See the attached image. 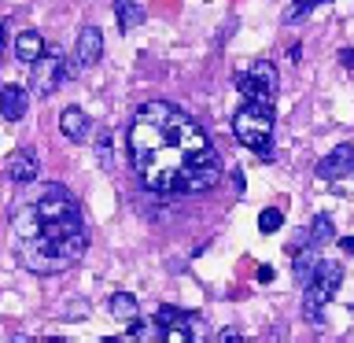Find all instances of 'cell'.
<instances>
[{
	"mask_svg": "<svg viewBox=\"0 0 354 343\" xmlns=\"http://www.w3.org/2000/svg\"><path fill=\"white\" fill-rule=\"evenodd\" d=\"M129 163L151 192H207L221 181V155L203 126L166 100H148L129 122Z\"/></svg>",
	"mask_w": 354,
	"mask_h": 343,
	"instance_id": "6da1fadb",
	"label": "cell"
},
{
	"mask_svg": "<svg viewBox=\"0 0 354 343\" xmlns=\"http://www.w3.org/2000/svg\"><path fill=\"white\" fill-rule=\"evenodd\" d=\"M33 210L41 218V237H48V240L63 237L71 229H82V207H77L71 188H63V185H44Z\"/></svg>",
	"mask_w": 354,
	"mask_h": 343,
	"instance_id": "7a4b0ae2",
	"label": "cell"
},
{
	"mask_svg": "<svg viewBox=\"0 0 354 343\" xmlns=\"http://www.w3.org/2000/svg\"><path fill=\"white\" fill-rule=\"evenodd\" d=\"M232 133H236L240 144L259 155V159H270V137H273V104L266 100H243V107L232 115Z\"/></svg>",
	"mask_w": 354,
	"mask_h": 343,
	"instance_id": "3957f363",
	"label": "cell"
},
{
	"mask_svg": "<svg viewBox=\"0 0 354 343\" xmlns=\"http://www.w3.org/2000/svg\"><path fill=\"white\" fill-rule=\"evenodd\" d=\"M30 66H33V93L37 96H52L74 74V66H66V55L59 48H44Z\"/></svg>",
	"mask_w": 354,
	"mask_h": 343,
	"instance_id": "277c9868",
	"label": "cell"
},
{
	"mask_svg": "<svg viewBox=\"0 0 354 343\" xmlns=\"http://www.w3.org/2000/svg\"><path fill=\"white\" fill-rule=\"evenodd\" d=\"M19 262L26 266L30 273H41V277H48V273H59L66 270V262L55 254L52 248V240L48 237H26V240H19Z\"/></svg>",
	"mask_w": 354,
	"mask_h": 343,
	"instance_id": "5b68a950",
	"label": "cell"
},
{
	"mask_svg": "<svg viewBox=\"0 0 354 343\" xmlns=\"http://www.w3.org/2000/svg\"><path fill=\"white\" fill-rule=\"evenodd\" d=\"M339 284H343V266L332 262V259H317L314 273H310V281H306V295L303 299L306 303H317V306H328Z\"/></svg>",
	"mask_w": 354,
	"mask_h": 343,
	"instance_id": "8992f818",
	"label": "cell"
},
{
	"mask_svg": "<svg viewBox=\"0 0 354 343\" xmlns=\"http://www.w3.org/2000/svg\"><path fill=\"white\" fill-rule=\"evenodd\" d=\"M354 174V144H336L325 159L317 163V177L321 181H339V177Z\"/></svg>",
	"mask_w": 354,
	"mask_h": 343,
	"instance_id": "52a82bcc",
	"label": "cell"
},
{
	"mask_svg": "<svg viewBox=\"0 0 354 343\" xmlns=\"http://www.w3.org/2000/svg\"><path fill=\"white\" fill-rule=\"evenodd\" d=\"M37 170H41V163H37V151L33 148H15L4 163L8 181H15V185H30L37 177Z\"/></svg>",
	"mask_w": 354,
	"mask_h": 343,
	"instance_id": "ba28073f",
	"label": "cell"
},
{
	"mask_svg": "<svg viewBox=\"0 0 354 343\" xmlns=\"http://www.w3.org/2000/svg\"><path fill=\"white\" fill-rule=\"evenodd\" d=\"M100 55H104V33H100V26H82L77 30V44H74L77 66H96Z\"/></svg>",
	"mask_w": 354,
	"mask_h": 343,
	"instance_id": "9c48e42d",
	"label": "cell"
},
{
	"mask_svg": "<svg viewBox=\"0 0 354 343\" xmlns=\"http://www.w3.org/2000/svg\"><path fill=\"white\" fill-rule=\"evenodd\" d=\"M30 111V93L22 85H4L0 89V115L8 122H19Z\"/></svg>",
	"mask_w": 354,
	"mask_h": 343,
	"instance_id": "30bf717a",
	"label": "cell"
},
{
	"mask_svg": "<svg viewBox=\"0 0 354 343\" xmlns=\"http://www.w3.org/2000/svg\"><path fill=\"white\" fill-rule=\"evenodd\" d=\"M251 82L259 85V93L273 104V96H277V89H281V74H277V66L270 59H259V63H251Z\"/></svg>",
	"mask_w": 354,
	"mask_h": 343,
	"instance_id": "8fae6325",
	"label": "cell"
},
{
	"mask_svg": "<svg viewBox=\"0 0 354 343\" xmlns=\"http://www.w3.org/2000/svg\"><path fill=\"white\" fill-rule=\"evenodd\" d=\"M59 129H63L66 140H85L88 137V115L82 107H66L59 115Z\"/></svg>",
	"mask_w": 354,
	"mask_h": 343,
	"instance_id": "7c38bea8",
	"label": "cell"
},
{
	"mask_svg": "<svg viewBox=\"0 0 354 343\" xmlns=\"http://www.w3.org/2000/svg\"><path fill=\"white\" fill-rule=\"evenodd\" d=\"M41 52H44V37H41L37 30H22L19 37H15V59L19 63H33Z\"/></svg>",
	"mask_w": 354,
	"mask_h": 343,
	"instance_id": "4fadbf2b",
	"label": "cell"
},
{
	"mask_svg": "<svg viewBox=\"0 0 354 343\" xmlns=\"http://www.w3.org/2000/svg\"><path fill=\"white\" fill-rule=\"evenodd\" d=\"M11 225H15L19 240H26V237H37L41 232V218H37V210H33L30 203H22V207L11 210Z\"/></svg>",
	"mask_w": 354,
	"mask_h": 343,
	"instance_id": "5bb4252c",
	"label": "cell"
},
{
	"mask_svg": "<svg viewBox=\"0 0 354 343\" xmlns=\"http://www.w3.org/2000/svg\"><path fill=\"white\" fill-rule=\"evenodd\" d=\"M111 314H115V321H122V325H129V321H140V303L133 299L129 292H115L111 295Z\"/></svg>",
	"mask_w": 354,
	"mask_h": 343,
	"instance_id": "9a60e30c",
	"label": "cell"
},
{
	"mask_svg": "<svg viewBox=\"0 0 354 343\" xmlns=\"http://www.w3.org/2000/svg\"><path fill=\"white\" fill-rule=\"evenodd\" d=\"M115 15H118V30L133 33L144 22V8L137 4V0H115Z\"/></svg>",
	"mask_w": 354,
	"mask_h": 343,
	"instance_id": "2e32d148",
	"label": "cell"
},
{
	"mask_svg": "<svg viewBox=\"0 0 354 343\" xmlns=\"http://www.w3.org/2000/svg\"><path fill=\"white\" fill-rule=\"evenodd\" d=\"M306 232H310V243H328L332 237H336V225H332V218L317 214V218H314V225H310Z\"/></svg>",
	"mask_w": 354,
	"mask_h": 343,
	"instance_id": "e0dca14e",
	"label": "cell"
},
{
	"mask_svg": "<svg viewBox=\"0 0 354 343\" xmlns=\"http://www.w3.org/2000/svg\"><path fill=\"white\" fill-rule=\"evenodd\" d=\"M314 262H317V254H310L306 248L303 251H295V262H292V273H295V281H310V273H314Z\"/></svg>",
	"mask_w": 354,
	"mask_h": 343,
	"instance_id": "ac0fdd59",
	"label": "cell"
},
{
	"mask_svg": "<svg viewBox=\"0 0 354 343\" xmlns=\"http://www.w3.org/2000/svg\"><path fill=\"white\" fill-rule=\"evenodd\" d=\"M96 159H100L104 170L115 166V159H111V129H100V137H96Z\"/></svg>",
	"mask_w": 354,
	"mask_h": 343,
	"instance_id": "d6986e66",
	"label": "cell"
},
{
	"mask_svg": "<svg viewBox=\"0 0 354 343\" xmlns=\"http://www.w3.org/2000/svg\"><path fill=\"white\" fill-rule=\"evenodd\" d=\"M126 336H129V340H159L162 328H159V325H137V321H129V325H126Z\"/></svg>",
	"mask_w": 354,
	"mask_h": 343,
	"instance_id": "ffe728a7",
	"label": "cell"
},
{
	"mask_svg": "<svg viewBox=\"0 0 354 343\" xmlns=\"http://www.w3.org/2000/svg\"><path fill=\"white\" fill-rule=\"evenodd\" d=\"M281 225H284V214H281L277 207H266L262 214H259V229H262V232H277Z\"/></svg>",
	"mask_w": 354,
	"mask_h": 343,
	"instance_id": "44dd1931",
	"label": "cell"
},
{
	"mask_svg": "<svg viewBox=\"0 0 354 343\" xmlns=\"http://www.w3.org/2000/svg\"><path fill=\"white\" fill-rule=\"evenodd\" d=\"M236 89H240L243 100H266V96L259 93V85L251 82V74H240V77H236ZM266 104H270V100H266Z\"/></svg>",
	"mask_w": 354,
	"mask_h": 343,
	"instance_id": "7402d4cb",
	"label": "cell"
},
{
	"mask_svg": "<svg viewBox=\"0 0 354 343\" xmlns=\"http://www.w3.org/2000/svg\"><path fill=\"white\" fill-rule=\"evenodd\" d=\"M310 8H314V4H310V0H299V4H292V8L284 11V22H299V19H303Z\"/></svg>",
	"mask_w": 354,
	"mask_h": 343,
	"instance_id": "603a6c76",
	"label": "cell"
},
{
	"mask_svg": "<svg viewBox=\"0 0 354 343\" xmlns=\"http://www.w3.org/2000/svg\"><path fill=\"white\" fill-rule=\"evenodd\" d=\"M321 314H325V306H317V303H306V299H303V317L310 321V325H321Z\"/></svg>",
	"mask_w": 354,
	"mask_h": 343,
	"instance_id": "cb8c5ba5",
	"label": "cell"
},
{
	"mask_svg": "<svg viewBox=\"0 0 354 343\" xmlns=\"http://www.w3.org/2000/svg\"><path fill=\"white\" fill-rule=\"evenodd\" d=\"M310 248V232L306 229H295V240H292V251H303Z\"/></svg>",
	"mask_w": 354,
	"mask_h": 343,
	"instance_id": "d4e9b609",
	"label": "cell"
},
{
	"mask_svg": "<svg viewBox=\"0 0 354 343\" xmlns=\"http://www.w3.org/2000/svg\"><path fill=\"white\" fill-rule=\"evenodd\" d=\"M218 340H221V343H232V340H240V328H221V332H218Z\"/></svg>",
	"mask_w": 354,
	"mask_h": 343,
	"instance_id": "484cf974",
	"label": "cell"
},
{
	"mask_svg": "<svg viewBox=\"0 0 354 343\" xmlns=\"http://www.w3.org/2000/svg\"><path fill=\"white\" fill-rule=\"evenodd\" d=\"M299 55H303V48H299V44H292V48H288V59L299 63Z\"/></svg>",
	"mask_w": 354,
	"mask_h": 343,
	"instance_id": "4316f807",
	"label": "cell"
},
{
	"mask_svg": "<svg viewBox=\"0 0 354 343\" xmlns=\"http://www.w3.org/2000/svg\"><path fill=\"white\" fill-rule=\"evenodd\" d=\"M4 44H8V22H0V52H4Z\"/></svg>",
	"mask_w": 354,
	"mask_h": 343,
	"instance_id": "83f0119b",
	"label": "cell"
},
{
	"mask_svg": "<svg viewBox=\"0 0 354 343\" xmlns=\"http://www.w3.org/2000/svg\"><path fill=\"white\" fill-rule=\"evenodd\" d=\"M339 248H343V251H354V237H343V240H339Z\"/></svg>",
	"mask_w": 354,
	"mask_h": 343,
	"instance_id": "f1b7e54d",
	"label": "cell"
},
{
	"mask_svg": "<svg viewBox=\"0 0 354 343\" xmlns=\"http://www.w3.org/2000/svg\"><path fill=\"white\" fill-rule=\"evenodd\" d=\"M339 55H343V66H354V52H351V48H347V52H339Z\"/></svg>",
	"mask_w": 354,
	"mask_h": 343,
	"instance_id": "f546056e",
	"label": "cell"
},
{
	"mask_svg": "<svg viewBox=\"0 0 354 343\" xmlns=\"http://www.w3.org/2000/svg\"><path fill=\"white\" fill-rule=\"evenodd\" d=\"M310 4H325V0H310Z\"/></svg>",
	"mask_w": 354,
	"mask_h": 343,
	"instance_id": "4dcf8cb0",
	"label": "cell"
}]
</instances>
